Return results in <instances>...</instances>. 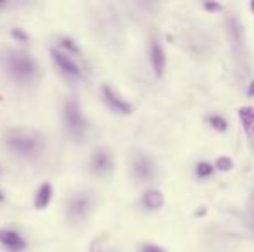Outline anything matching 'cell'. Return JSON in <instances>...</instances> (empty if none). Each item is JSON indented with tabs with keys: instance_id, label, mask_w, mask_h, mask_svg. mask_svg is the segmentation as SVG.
Here are the masks:
<instances>
[{
	"instance_id": "1",
	"label": "cell",
	"mask_w": 254,
	"mask_h": 252,
	"mask_svg": "<svg viewBox=\"0 0 254 252\" xmlns=\"http://www.w3.org/2000/svg\"><path fill=\"white\" fill-rule=\"evenodd\" d=\"M5 142L14 154L23 157H35L44 151V138L33 130H24V128L12 130L7 133Z\"/></svg>"
},
{
	"instance_id": "2",
	"label": "cell",
	"mask_w": 254,
	"mask_h": 252,
	"mask_svg": "<svg viewBox=\"0 0 254 252\" xmlns=\"http://www.w3.org/2000/svg\"><path fill=\"white\" fill-rule=\"evenodd\" d=\"M3 66L5 71L17 81H31L37 76V62L31 55L23 54V52L10 50L3 57Z\"/></svg>"
},
{
	"instance_id": "3",
	"label": "cell",
	"mask_w": 254,
	"mask_h": 252,
	"mask_svg": "<svg viewBox=\"0 0 254 252\" xmlns=\"http://www.w3.org/2000/svg\"><path fill=\"white\" fill-rule=\"evenodd\" d=\"M64 123H66V130L71 137H74L76 140H80L85 133V118L81 114L80 104L74 99H69L64 105Z\"/></svg>"
},
{
	"instance_id": "4",
	"label": "cell",
	"mask_w": 254,
	"mask_h": 252,
	"mask_svg": "<svg viewBox=\"0 0 254 252\" xmlns=\"http://www.w3.org/2000/svg\"><path fill=\"white\" fill-rule=\"evenodd\" d=\"M90 209H92V195L81 192V194H74L67 201L66 214L73 221H81V219H85L88 216Z\"/></svg>"
},
{
	"instance_id": "5",
	"label": "cell",
	"mask_w": 254,
	"mask_h": 252,
	"mask_svg": "<svg viewBox=\"0 0 254 252\" xmlns=\"http://www.w3.org/2000/svg\"><path fill=\"white\" fill-rule=\"evenodd\" d=\"M131 173L138 182H151L156 175V162L149 155L137 154L131 161Z\"/></svg>"
},
{
	"instance_id": "6",
	"label": "cell",
	"mask_w": 254,
	"mask_h": 252,
	"mask_svg": "<svg viewBox=\"0 0 254 252\" xmlns=\"http://www.w3.org/2000/svg\"><path fill=\"white\" fill-rule=\"evenodd\" d=\"M102 95H104V101L107 102V105H109L114 112H118V114H125V116L131 114V111H133L131 104L125 101V99L121 97L114 88H111L109 85H104L102 87Z\"/></svg>"
},
{
	"instance_id": "7",
	"label": "cell",
	"mask_w": 254,
	"mask_h": 252,
	"mask_svg": "<svg viewBox=\"0 0 254 252\" xmlns=\"http://www.w3.org/2000/svg\"><path fill=\"white\" fill-rule=\"evenodd\" d=\"M113 155L106 149H97L90 157V169L95 175H106L113 169Z\"/></svg>"
},
{
	"instance_id": "8",
	"label": "cell",
	"mask_w": 254,
	"mask_h": 252,
	"mask_svg": "<svg viewBox=\"0 0 254 252\" xmlns=\"http://www.w3.org/2000/svg\"><path fill=\"white\" fill-rule=\"evenodd\" d=\"M51 55H52L54 62H56V66L59 67L64 74H69V76H74V78L81 76L80 66H78V64L74 62L69 55L63 54V52H59L57 49H51Z\"/></svg>"
},
{
	"instance_id": "9",
	"label": "cell",
	"mask_w": 254,
	"mask_h": 252,
	"mask_svg": "<svg viewBox=\"0 0 254 252\" xmlns=\"http://www.w3.org/2000/svg\"><path fill=\"white\" fill-rule=\"evenodd\" d=\"M151 62L156 78H161L164 73V67H166V55H164L163 47H161L156 38H152L151 42Z\"/></svg>"
},
{
	"instance_id": "10",
	"label": "cell",
	"mask_w": 254,
	"mask_h": 252,
	"mask_svg": "<svg viewBox=\"0 0 254 252\" xmlns=\"http://www.w3.org/2000/svg\"><path fill=\"white\" fill-rule=\"evenodd\" d=\"M0 244L10 252H19L24 249L26 242L21 239V235L12 230H0Z\"/></svg>"
},
{
	"instance_id": "11",
	"label": "cell",
	"mask_w": 254,
	"mask_h": 252,
	"mask_svg": "<svg viewBox=\"0 0 254 252\" xmlns=\"http://www.w3.org/2000/svg\"><path fill=\"white\" fill-rule=\"evenodd\" d=\"M239 119H241L246 135L251 138L254 135V107H251V105H246V107L239 109Z\"/></svg>"
},
{
	"instance_id": "12",
	"label": "cell",
	"mask_w": 254,
	"mask_h": 252,
	"mask_svg": "<svg viewBox=\"0 0 254 252\" xmlns=\"http://www.w3.org/2000/svg\"><path fill=\"white\" fill-rule=\"evenodd\" d=\"M142 202H144V205L147 209H151V211H156V209H161L164 204V195L161 190H147L144 194V197H142Z\"/></svg>"
},
{
	"instance_id": "13",
	"label": "cell",
	"mask_w": 254,
	"mask_h": 252,
	"mask_svg": "<svg viewBox=\"0 0 254 252\" xmlns=\"http://www.w3.org/2000/svg\"><path fill=\"white\" fill-rule=\"evenodd\" d=\"M51 199H52L51 183H42L40 189H38V192H37V197H35V207H37L38 211H42V209H45L49 205Z\"/></svg>"
},
{
	"instance_id": "14",
	"label": "cell",
	"mask_w": 254,
	"mask_h": 252,
	"mask_svg": "<svg viewBox=\"0 0 254 252\" xmlns=\"http://www.w3.org/2000/svg\"><path fill=\"white\" fill-rule=\"evenodd\" d=\"M195 173H197V176H201V178H206V176L213 175V166L207 164V162H199V164L195 166Z\"/></svg>"
},
{
	"instance_id": "15",
	"label": "cell",
	"mask_w": 254,
	"mask_h": 252,
	"mask_svg": "<svg viewBox=\"0 0 254 252\" xmlns=\"http://www.w3.org/2000/svg\"><path fill=\"white\" fill-rule=\"evenodd\" d=\"M209 125L218 131H225L227 130V121H225L221 116H209Z\"/></svg>"
},
{
	"instance_id": "16",
	"label": "cell",
	"mask_w": 254,
	"mask_h": 252,
	"mask_svg": "<svg viewBox=\"0 0 254 252\" xmlns=\"http://www.w3.org/2000/svg\"><path fill=\"white\" fill-rule=\"evenodd\" d=\"M216 168L220 169V171H230V169L234 168V162H232L230 157H218Z\"/></svg>"
},
{
	"instance_id": "17",
	"label": "cell",
	"mask_w": 254,
	"mask_h": 252,
	"mask_svg": "<svg viewBox=\"0 0 254 252\" xmlns=\"http://www.w3.org/2000/svg\"><path fill=\"white\" fill-rule=\"evenodd\" d=\"M61 45H63V47H66L67 50L69 52H73V54H80V49L76 47V44H74L73 40H69V38H61Z\"/></svg>"
},
{
	"instance_id": "18",
	"label": "cell",
	"mask_w": 254,
	"mask_h": 252,
	"mask_svg": "<svg viewBox=\"0 0 254 252\" xmlns=\"http://www.w3.org/2000/svg\"><path fill=\"white\" fill-rule=\"evenodd\" d=\"M204 9L211 10V12H216V10L223 9V5H221V3H216V2H206V3H204Z\"/></svg>"
},
{
	"instance_id": "19",
	"label": "cell",
	"mask_w": 254,
	"mask_h": 252,
	"mask_svg": "<svg viewBox=\"0 0 254 252\" xmlns=\"http://www.w3.org/2000/svg\"><path fill=\"white\" fill-rule=\"evenodd\" d=\"M142 252H164L159 246H154V244H145L142 246Z\"/></svg>"
},
{
	"instance_id": "20",
	"label": "cell",
	"mask_w": 254,
	"mask_h": 252,
	"mask_svg": "<svg viewBox=\"0 0 254 252\" xmlns=\"http://www.w3.org/2000/svg\"><path fill=\"white\" fill-rule=\"evenodd\" d=\"M10 35H12L14 38H17V40H21V42H26L28 40V37H26V33H24V31H21V30H12L10 31Z\"/></svg>"
},
{
	"instance_id": "21",
	"label": "cell",
	"mask_w": 254,
	"mask_h": 252,
	"mask_svg": "<svg viewBox=\"0 0 254 252\" xmlns=\"http://www.w3.org/2000/svg\"><path fill=\"white\" fill-rule=\"evenodd\" d=\"M248 94L251 95V97H254V80L249 83V92H248Z\"/></svg>"
},
{
	"instance_id": "22",
	"label": "cell",
	"mask_w": 254,
	"mask_h": 252,
	"mask_svg": "<svg viewBox=\"0 0 254 252\" xmlns=\"http://www.w3.org/2000/svg\"><path fill=\"white\" fill-rule=\"evenodd\" d=\"M204 212H206V209H199V211H197V216H201V214H204Z\"/></svg>"
},
{
	"instance_id": "23",
	"label": "cell",
	"mask_w": 254,
	"mask_h": 252,
	"mask_svg": "<svg viewBox=\"0 0 254 252\" xmlns=\"http://www.w3.org/2000/svg\"><path fill=\"white\" fill-rule=\"evenodd\" d=\"M251 9H253V12H254V0L251 2Z\"/></svg>"
},
{
	"instance_id": "24",
	"label": "cell",
	"mask_w": 254,
	"mask_h": 252,
	"mask_svg": "<svg viewBox=\"0 0 254 252\" xmlns=\"http://www.w3.org/2000/svg\"><path fill=\"white\" fill-rule=\"evenodd\" d=\"M0 201H3V194H2V192H0Z\"/></svg>"
},
{
	"instance_id": "25",
	"label": "cell",
	"mask_w": 254,
	"mask_h": 252,
	"mask_svg": "<svg viewBox=\"0 0 254 252\" xmlns=\"http://www.w3.org/2000/svg\"><path fill=\"white\" fill-rule=\"evenodd\" d=\"M0 102H2V95H0Z\"/></svg>"
},
{
	"instance_id": "26",
	"label": "cell",
	"mask_w": 254,
	"mask_h": 252,
	"mask_svg": "<svg viewBox=\"0 0 254 252\" xmlns=\"http://www.w3.org/2000/svg\"><path fill=\"white\" fill-rule=\"evenodd\" d=\"M0 171H2V169H0Z\"/></svg>"
}]
</instances>
